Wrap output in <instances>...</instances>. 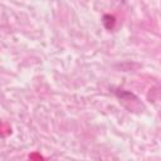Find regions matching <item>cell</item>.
<instances>
[{"mask_svg": "<svg viewBox=\"0 0 161 161\" xmlns=\"http://www.w3.org/2000/svg\"><path fill=\"white\" fill-rule=\"evenodd\" d=\"M102 23H103V25L106 26V29L111 30V29H113V26H114L116 19H114V16L106 14V15H103V18H102Z\"/></svg>", "mask_w": 161, "mask_h": 161, "instance_id": "cell-1", "label": "cell"}]
</instances>
